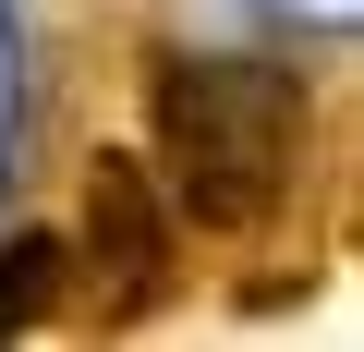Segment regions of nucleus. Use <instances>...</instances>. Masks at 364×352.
<instances>
[{
    "label": "nucleus",
    "instance_id": "f257e3e1",
    "mask_svg": "<svg viewBox=\"0 0 364 352\" xmlns=\"http://www.w3.org/2000/svg\"><path fill=\"white\" fill-rule=\"evenodd\" d=\"M146 170L195 243H231V255L279 243L304 207V170H316L304 73L243 61V49H170L146 85Z\"/></svg>",
    "mask_w": 364,
    "mask_h": 352
},
{
    "label": "nucleus",
    "instance_id": "f03ea898",
    "mask_svg": "<svg viewBox=\"0 0 364 352\" xmlns=\"http://www.w3.org/2000/svg\"><path fill=\"white\" fill-rule=\"evenodd\" d=\"M73 316L97 328V340H134V328H158L182 292H195V231H182V207L158 195V170H146V146H97L85 158V195H73Z\"/></svg>",
    "mask_w": 364,
    "mask_h": 352
},
{
    "label": "nucleus",
    "instance_id": "7ed1b4c3",
    "mask_svg": "<svg viewBox=\"0 0 364 352\" xmlns=\"http://www.w3.org/2000/svg\"><path fill=\"white\" fill-rule=\"evenodd\" d=\"M61 292H73V255H61V231H13V243H0V340L49 328V316H61Z\"/></svg>",
    "mask_w": 364,
    "mask_h": 352
}]
</instances>
